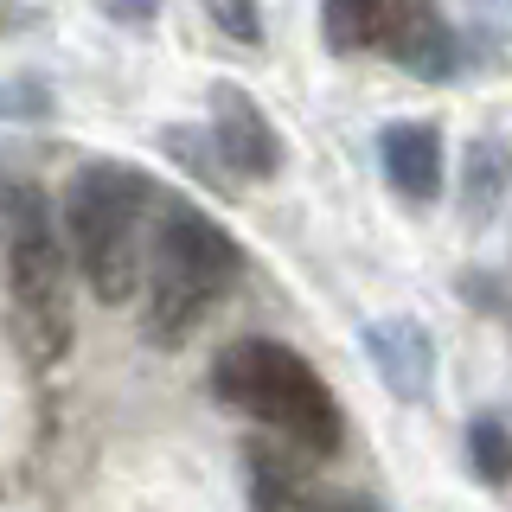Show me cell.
<instances>
[{
	"label": "cell",
	"instance_id": "obj_12",
	"mask_svg": "<svg viewBox=\"0 0 512 512\" xmlns=\"http://www.w3.org/2000/svg\"><path fill=\"white\" fill-rule=\"evenodd\" d=\"M468 461H474V474L487 480V487H506L512 480V429L500 416H474L468 423Z\"/></svg>",
	"mask_w": 512,
	"mask_h": 512
},
{
	"label": "cell",
	"instance_id": "obj_3",
	"mask_svg": "<svg viewBox=\"0 0 512 512\" xmlns=\"http://www.w3.org/2000/svg\"><path fill=\"white\" fill-rule=\"evenodd\" d=\"M212 391L231 410L256 416L263 429H276L282 442H295L301 455H333L346 436V416L333 404V391L320 372L282 340H231L212 359Z\"/></svg>",
	"mask_w": 512,
	"mask_h": 512
},
{
	"label": "cell",
	"instance_id": "obj_2",
	"mask_svg": "<svg viewBox=\"0 0 512 512\" xmlns=\"http://www.w3.org/2000/svg\"><path fill=\"white\" fill-rule=\"evenodd\" d=\"M237 276H244L237 237L218 218H205L199 205L167 199L154 212L148 269H141V327H148V340L180 346Z\"/></svg>",
	"mask_w": 512,
	"mask_h": 512
},
{
	"label": "cell",
	"instance_id": "obj_1",
	"mask_svg": "<svg viewBox=\"0 0 512 512\" xmlns=\"http://www.w3.org/2000/svg\"><path fill=\"white\" fill-rule=\"evenodd\" d=\"M154 205V180L141 167L122 160H90L71 173L64 186V244H71L77 276L90 282L96 301H128L141 288L148 269V218Z\"/></svg>",
	"mask_w": 512,
	"mask_h": 512
},
{
	"label": "cell",
	"instance_id": "obj_14",
	"mask_svg": "<svg viewBox=\"0 0 512 512\" xmlns=\"http://www.w3.org/2000/svg\"><path fill=\"white\" fill-rule=\"evenodd\" d=\"M52 109V96H45L32 77H20V84H0V116H45Z\"/></svg>",
	"mask_w": 512,
	"mask_h": 512
},
{
	"label": "cell",
	"instance_id": "obj_5",
	"mask_svg": "<svg viewBox=\"0 0 512 512\" xmlns=\"http://www.w3.org/2000/svg\"><path fill=\"white\" fill-rule=\"evenodd\" d=\"M212 148L218 160L237 173V180H269L282 167V141H276V122L256 109L250 90L237 84H218L212 90Z\"/></svg>",
	"mask_w": 512,
	"mask_h": 512
},
{
	"label": "cell",
	"instance_id": "obj_13",
	"mask_svg": "<svg viewBox=\"0 0 512 512\" xmlns=\"http://www.w3.org/2000/svg\"><path fill=\"white\" fill-rule=\"evenodd\" d=\"M205 13H212L218 32H231L237 45H256V39H263V13H256V0H205Z\"/></svg>",
	"mask_w": 512,
	"mask_h": 512
},
{
	"label": "cell",
	"instance_id": "obj_7",
	"mask_svg": "<svg viewBox=\"0 0 512 512\" xmlns=\"http://www.w3.org/2000/svg\"><path fill=\"white\" fill-rule=\"evenodd\" d=\"M384 58H397L410 77H423V84H442V77L461 71L468 39L455 32V20H448L436 0H410V13H404V26H397V39H391Z\"/></svg>",
	"mask_w": 512,
	"mask_h": 512
},
{
	"label": "cell",
	"instance_id": "obj_16",
	"mask_svg": "<svg viewBox=\"0 0 512 512\" xmlns=\"http://www.w3.org/2000/svg\"><path fill=\"white\" fill-rule=\"evenodd\" d=\"M320 512H378V506H365V500H333V506H320Z\"/></svg>",
	"mask_w": 512,
	"mask_h": 512
},
{
	"label": "cell",
	"instance_id": "obj_6",
	"mask_svg": "<svg viewBox=\"0 0 512 512\" xmlns=\"http://www.w3.org/2000/svg\"><path fill=\"white\" fill-rule=\"evenodd\" d=\"M365 352H372V365H378L391 397H404V404H423L429 397V384H436V346H429L423 320H410V314L372 320L365 327Z\"/></svg>",
	"mask_w": 512,
	"mask_h": 512
},
{
	"label": "cell",
	"instance_id": "obj_15",
	"mask_svg": "<svg viewBox=\"0 0 512 512\" xmlns=\"http://www.w3.org/2000/svg\"><path fill=\"white\" fill-rule=\"evenodd\" d=\"M103 13H109V20H122V26H154L160 0H103Z\"/></svg>",
	"mask_w": 512,
	"mask_h": 512
},
{
	"label": "cell",
	"instance_id": "obj_11",
	"mask_svg": "<svg viewBox=\"0 0 512 512\" xmlns=\"http://www.w3.org/2000/svg\"><path fill=\"white\" fill-rule=\"evenodd\" d=\"M288 448L282 442H250V506L256 512H295L301 506V468H295Z\"/></svg>",
	"mask_w": 512,
	"mask_h": 512
},
{
	"label": "cell",
	"instance_id": "obj_9",
	"mask_svg": "<svg viewBox=\"0 0 512 512\" xmlns=\"http://www.w3.org/2000/svg\"><path fill=\"white\" fill-rule=\"evenodd\" d=\"M404 13H410V0H327L320 32H327L333 52H391Z\"/></svg>",
	"mask_w": 512,
	"mask_h": 512
},
{
	"label": "cell",
	"instance_id": "obj_10",
	"mask_svg": "<svg viewBox=\"0 0 512 512\" xmlns=\"http://www.w3.org/2000/svg\"><path fill=\"white\" fill-rule=\"evenodd\" d=\"M506 192H512V148L500 135H480L468 148V167H461V218L487 224L506 205Z\"/></svg>",
	"mask_w": 512,
	"mask_h": 512
},
{
	"label": "cell",
	"instance_id": "obj_4",
	"mask_svg": "<svg viewBox=\"0 0 512 512\" xmlns=\"http://www.w3.org/2000/svg\"><path fill=\"white\" fill-rule=\"evenodd\" d=\"M7 288L26 352L58 359L71 346V244L52 231V212L32 186H13L7 199Z\"/></svg>",
	"mask_w": 512,
	"mask_h": 512
},
{
	"label": "cell",
	"instance_id": "obj_8",
	"mask_svg": "<svg viewBox=\"0 0 512 512\" xmlns=\"http://www.w3.org/2000/svg\"><path fill=\"white\" fill-rule=\"evenodd\" d=\"M378 160H384V180L410 205H429L442 192V128L436 122H391L378 135Z\"/></svg>",
	"mask_w": 512,
	"mask_h": 512
}]
</instances>
